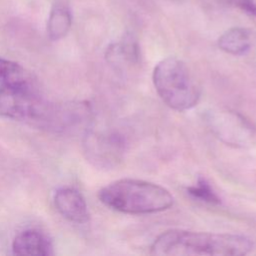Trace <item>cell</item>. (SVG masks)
Returning <instances> with one entry per match:
<instances>
[{"label": "cell", "mask_w": 256, "mask_h": 256, "mask_svg": "<svg viewBox=\"0 0 256 256\" xmlns=\"http://www.w3.org/2000/svg\"><path fill=\"white\" fill-rule=\"evenodd\" d=\"M252 249V240L241 234L170 229L155 238L150 253L159 256H241Z\"/></svg>", "instance_id": "6da1fadb"}, {"label": "cell", "mask_w": 256, "mask_h": 256, "mask_svg": "<svg viewBox=\"0 0 256 256\" xmlns=\"http://www.w3.org/2000/svg\"><path fill=\"white\" fill-rule=\"evenodd\" d=\"M108 208L125 214H151L172 207L174 198L164 187L144 180L123 178L113 181L98 192Z\"/></svg>", "instance_id": "7a4b0ae2"}, {"label": "cell", "mask_w": 256, "mask_h": 256, "mask_svg": "<svg viewBox=\"0 0 256 256\" xmlns=\"http://www.w3.org/2000/svg\"><path fill=\"white\" fill-rule=\"evenodd\" d=\"M152 80L156 92L170 108L185 111L197 105L201 88L185 62L167 57L154 67Z\"/></svg>", "instance_id": "3957f363"}, {"label": "cell", "mask_w": 256, "mask_h": 256, "mask_svg": "<svg viewBox=\"0 0 256 256\" xmlns=\"http://www.w3.org/2000/svg\"><path fill=\"white\" fill-rule=\"evenodd\" d=\"M47 102L28 88L0 86V115L38 125Z\"/></svg>", "instance_id": "277c9868"}, {"label": "cell", "mask_w": 256, "mask_h": 256, "mask_svg": "<svg viewBox=\"0 0 256 256\" xmlns=\"http://www.w3.org/2000/svg\"><path fill=\"white\" fill-rule=\"evenodd\" d=\"M207 122L219 139L227 144L244 146L254 136L255 129L242 115L230 111H211Z\"/></svg>", "instance_id": "5b68a950"}, {"label": "cell", "mask_w": 256, "mask_h": 256, "mask_svg": "<svg viewBox=\"0 0 256 256\" xmlns=\"http://www.w3.org/2000/svg\"><path fill=\"white\" fill-rule=\"evenodd\" d=\"M85 152L96 165L111 167L121 160L124 141L116 133H96L87 131L85 135Z\"/></svg>", "instance_id": "8992f818"}, {"label": "cell", "mask_w": 256, "mask_h": 256, "mask_svg": "<svg viewBox=\"0 0 256 256\" xmlns=\"http://www.w3.org/2000/svg\"><path fill=\"white\" fill-rule=\"evenodd\" d=\"M54 205L57 211L70 222L84 224L89 220L87 203L82 194L71 187H63L54 195Z\"/></svg>", "instance_id": "52a82bcc"}, {"label": "cell", "mask_w": 256, "mask_h": 256, "mask_svg": "<svg viewBox=\"0 0 256 256\" xmlns=\"http://www.w3.org/2000/svg\"><path fill=\"white\" fill-rule=\"evenodd\" d=\"M52 243L37 229H27L18 233L12 242V251L16 255L46 256L51 255Z\"/></svg>", "instance_id": "ba28073f"}, {"label": "cell", "mask_w": 256, "mask_h": 256, "mask_svg": "<svg viewBox=\"0 0 256 256\" xmlns=\"http://www.w3.org/2000/svg\"><path fill=\"white\" fill-rule=\"evenodd\" d=\"M72 24L71 11L63 0H56L53 4L47 22V32L51 40L56 41L66 36Z\"/></svg>", "instance_id": "9c48e42d"}, {"label": "cell", "mask_w": 256, "mask_h": 256, "mask_svg": "<svg viewBox=\"0 0 256 256\" xmlns=\"http://www.w3.org/2000/svg\"><path fill=\"white\" fill-rule=\"evenodd\" d=\"M221 50L232 55H242L251 46V33L242 27H233L225 31L218 39Z\"/></svg>", "instance_id": "30bf717a"}, {"label": "cell", "mask_w": 256, "mask_h": 256, "mask_svg": "<svg viewBox=\"0 0 256 256\" xmlns=\"http://www.w3.org/2000/svg\"><path fill=\"white\" fill-rule=\"evenodd\" d=\"M107 57L113 63H137L139 46L131 34H126L119 43L111 44L107 49Z\"/></svg>", "instance_id": "8fae6325"}, {"label": "cell", "mask_w": 256, "mask_h": 256, "mask_svg": "<svg viewBox=\"0 0 256 256\" xmlns=\"http://www.w3.org/2000/svg\"><path fill=\"white\" fill-rule=\"evenodd\" d=\"M0 86L28 88L30 84L24 69L18 63L0 58Z\"/></svg>", "instance_id": "7c38bea8"}, {"label": "cell", "mask_w": 256, "mask_h": 256, "mask_svg": "<svg viewBox=\"0 0 256 256\" xmlns=\"http://www.w3.org/2000/svg\"><path fill=\"white\" fill-rule=\"evenodd\" d=\"M187 193L193 198L198 199L199 201L209 203V204H219L220 198L214 192L210 184L204 179L200 178L197 181V184L187 188Z\"/></svg>", "instance_id": "4fadbf2b"}, {"label": "cell", "mask_w": 256, "mask_h": 256, "mask_svg": "<svg viewBox=\"0 0 256 256\" xmlns=\"http://www.w3.org/2000/svg\"><path fill=\"white\" fill-rule=\"evenodd\" d=\"M228 4L237 7L249 16L256 17V2L255 0H226Z\"/></svg>", "instance_id": "5bb4252c"}]
</instances>
